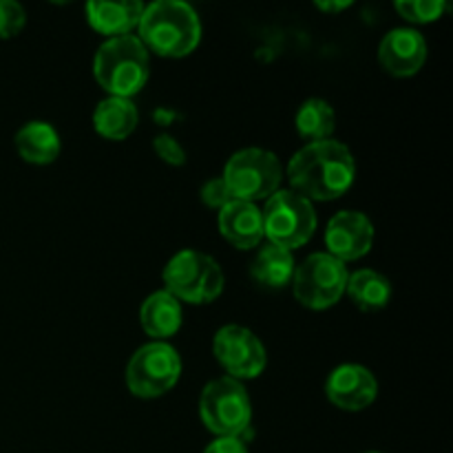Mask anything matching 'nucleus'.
<instances>
[{"label": "nucleus", "mask_w": 453, "mask_h": 453, "mask_svg": "<svg viewBox=\"0 0 453 453\" xmlns=\"http://www.w3.org/2000/svg\"><path fill=\"white\" fill-rule=\"evenodd\" d=\"M357 177L352 150L336 140L310 142L292 155L288 180L308 202H330L348 193Z\"/></svg>", "instance_id": "f257e3e1"}, {"label": "nucleus", "mask_w": 453, "mask_h": 453, "mask_svg": "<svg viewBox=\"0 0 453 453\" xmlns=\"http://www.w3.org/2000/svg\"><path fill=\"white\" fill-rule=\"evenodd\" d=\"M137 34L149 51L162 58H184L197 49L202 22L188 3L157 0L153 4H144Z\"/></svg>", "instance_id": "f03ea898"}, {"label": "nucleus", "mask_w": 453, "mask_h": 453, "mask_svg": "<svg viewBox=\"0 0 453 453\" xmlns=\"http://www.w3.org/2000/svg\"><path fill=\"white\" fill-rule=\"evenodd\" d=\"M93 75L109 96L131 100L150 78L149 49L133 34L109 38L96 51Z\"/></svg>", "instance_id": "7ed1b4c3"}, {"label": "nucleus", "mask_w": 453, "mask_h": 453, "mask_svg": "<svg viewBox=\"0 0 453 453\" xmlns=\"http://www.w3.org/2000/svg\"><path fill=\"white\" fill-rule=\"evenodd\" d=\"M164 290L190 305L211 303L224 292V270L211 255L180 250L164 265Z\"/></svg>", "instance_id": "20e7f679"}, {"label": "nucleus", "mask_w": 453, "mask_h": 453, "mask_svg": "<svg viewBox=\"0 0 453 453\" xmlns=\"http://www.w3.org/2000/svg\"><path fill=\"white\" fill-rule=\"evenodd\" d=\"M199 418L217 438H243L252 420L246 388L230 376L211 380L199 396Z\"/></svg>", "instance_id": "39448f33"}, {"label": "nucleus", "mask_w": 453, "mask_h": 453, "mask_svg": "<svg viewBox=\"0 0 453 453\" xmlns=\"http://www.w3.org/2000/svg\"><path fill=\"white\" fill-rule=\"evenodd\" d=\"M261 217H264V237H268L273 246L290 252L308 243L317 230V211L312 202L301 197L295 190H277L270 195Z\"/></svg>", "instance_id": "423d86ee"}, {"label": "nucleus", "mask_w": 453, "mask_h": 453, "mask_svg": "<svg viewBox=\"0 0 453 453\" xmlns=\"http://www.w3.org/2000/svg\"><path fill=\"white\" fill-rule=\"evenodd\" d=\"M283 168L274 153L265 149H242L228 159L224 168V184L233 199L257 203L274 195L281 184Z\"/></svg>", "instance_id": "0eeeda50"}, {"label": "nucleus", "mask_w": 453, "mask_h": 453, "mask_svg": "<svg viewBox=\"0 0 453 453\" xmlns=\"http://www.w3.org/2000/svg\"><path fill=\"white\" fill-rule=\"evenodd\" d=\"M181 376V358L166 341L142 345L127 365V388L137 398H159L171 392Z\"/></svg>", "instance_id": "6e6552de"}, {"label": "nucleus", "mask_w": 453, "mask_h": 453, "mask_svg": "<svg viewBox=\"0 0 453 453\" xmlns=\"http://www.w3.org/2000/svg\"><path fill=\"white\" fill-rule=\"evenodd\" d=\"M348 265L327 252H314L292 277L296 301L310 310H327L341 301L348 288Z\"/></svg>", "instance_id": "1a4fd4ad"}, {"label": "nucleus", "mask_w": 453, "mask_h": 453, "mask_svg": "<svg viewBox=\"0 0 453 453\" xmlns=\"http://www.w3.org/2000/svg\"><path fill=\"white\" fill-rule=\"evenodd\" d=\"M212 352L219 365L228 372L230 379L239 380H250L261 376L265 370V348L259 341V336L248 327L237 326H224L217 330L215 341H212Z\"/></svg>", "instance_id": "9d476101"}, {"label": "nucleus", "mask_w": 453, "mask_h": 453, "mask_svg": "<svg viewBox=\"0 0 453 453\" xmlns=\"http://www.w3.org/2000/svg\"><path fill=\"white\" fill-rule=\"evenodd\" d=\"M374 226L370 217L358 211H341L326 228L327 255L339 261H357L372 250Z\"/></svg>", "instance_id": "9b49d317"}, {"label": "nucleus", "mask_w": 453, "mask_h": 453, "mask_svg": "<svg viewBox=\"0 0 453 453\" xmlns=\"http://www.w3.org/2000/svg\"><path fill=\"white\" fill-rule=\"evenodd\" d=\"M379 383L365 365L343 363L336 367L326 383V396L343 411H363L376 401Z\"/></svg>", "instance_id": "f8f14e48"}, {"label": "nucleus", "mask_w": 453, "mask_h": 453, "mask_svg": "<svg viewBox=\"0 0 453 453\" xmlns=\"http://www.w3.org/2000/svg\"><path fill=\"white\" fill-rule=\"evenodd\" d=\"M425 60H427V42L420 31L411 27H398L380 40L379 62L389 75L410 78L423 69Z\"/></svg>", "instance_id": "ddd939ff"}, {"label": "nucleus", "mask_w": 453, "mask_h": 453, "mask_svg": "<svg viewBox=\"0 0 453 453\" xmlns=\"http://www.w3.org/2000/svg\"><path fill=\"white\" fill-rule=\"evenodd\" d=\"M217 226L226 242L233 243L234 248L250 250L259 246L264 239V217L261 208L250 202H239L233 199L228 206H224L217 215Z\"/></svg>", "instance_id": "4468645a"}, {"label": "nucleus", "mask_w": 453, "mask_h": 453, "mask_svg": "<svg viewBox=\"0 0 453 453\" xmlns=\"http://www.w3.org/2000/svg\"><path fill=\"white\" fill-rule=\"evenodd\" d=\"M142 12H144V4L137 0H118V3L93 0L87 4V18L91 27L109 38L131 35V31L140 25Z\"/></svg>", "instance_id": "2eb2a0df"}, {"label": "nucleus", "mask_w": 453, "mask_h": 453, "mask_svg": "<svg viewBox=\"0 0 453 453\" xmlns=\"http://www.w3.org/2000/svg\"><path fill=\"white\" fill-rule=\"evenodd\" d=\"M181 303L166 290H157L149 295L142 303L140 321L146 334L155 341H166L175 336L181 327Z\"/></svg>", "instance_id": "dca6fc26"}, {"label": "nucleus", "mask_w": 453, "mask_h": 453, "mask_svg": "<svg viewBox=\"0 0 453 453\" xmlns=\"http://www.w3.org/2000/svg\"><path fill=\"white\" fill-rule=\"evenodd\" d=\"M16 150L27 164L47 166L58 159L62 142L51 124L34 119V122H27L25 127H20V131L16 133Z\"/></svg>", "instance_id": "f3484780"}, {"label": "nucleus", "mask_w": 453, "mask_h": 453, "mask_svg": "<svg viewBox=\"0 0 453 453\" xmlns=\"http://www.w3.org/2000/svg\"><path fill=\"white\" fill-rule=\"evenodd\" d=\"M140 115L128 97L109 96L93 111V128L106 140H127L137 128Z\"/></svg>", "instance_id": "a211bd4d"}, {"label": "nucleus", "mask_w": 453, "mask_h": 453, "mask_svg": "<svg viewBox=\"0 0 453 453\" xmlns=\"http://www.w3.org/2000/svg\"><path fill=\"white\" fill-rule=\"evenodd\" d=\"M295 255L283 248L268 246L261 248L257 257L250 264V277L252 281L259 283L261 288L268 290H281V288L290 286L292 277H295Z\"/></svg>", "instance_id": "6ab92c4d"}, {"label": "nucleus", "mask_w": 453, "mask_h": 453, "mask_svg": "<svg viewBox=\"0 0 453 453\" xmlns=\"http://www.w3.org/2000/svg\"><path fill=\"white\" fill-rule=\"evenodd\" d=\"M345 292L357 308L365 310V312H376V310H383L392 299V283L376 270L365 268L349 274Z\"/></svg>", "instance_id": "aec40b11"}, {"label": "nucleus", "mask_w": 453, "mask_h": 453, "mask_svg": "<svg viewBox=\"0 0 453 453\" xmlns=\"http://www.w3.org/2000/svg\"><path fill=\"white\" fill-rule=\"evenodd\" d=\"M295 127L303 140H332V133L336 128V113L330 102L321 100V97H310L296 111Z\"/></svg>", "instance_id": "412c9836"}, {"label": "nucleus", "mask_w": 453, "mask_h": 453, "mask_svg": "<svg viewBox=\"0 0 453 453\" xmlns=\"http://www.w3.org/2000/svg\"><path fill=\"white\" fill-rule=\"evenodd\" d=\"M394 7L405 20L414 22V25H427V22L438 20L442 13L451 9L445 0H398Z\"/></svg>", "instance_id": "4be33fe9"}, {"label": "nucleus", "mask_w": 453, "mask_h": 453, "mask_svg": "<svg viewBox=\"0 0 453 453\" xmlns=\"http://www.w3.org/2000/svg\"><path fill=\"white\" fill-rule=\"evenodd\" d=\"M27 22V13L16 0H0V38H13Z\"/></svg>", "instance_id": "5701e85b"}, {"label": "nucleus", "mask_w": 453, "mask_h": 453, "mask_svg": "<svg viewBox=\"0 0 453 453\" xmlns=\"http://www.w3.org/2000/svg\"><path fill=\"white\" fill-rule=\"evenodd\" d=\"M153 149L155 153H157V157L162 159L164 164H168V166H184L186 164L184 146H181L175 137L168 135V133H162V135L155 137Z\"/></svg>", "instance_id": "b1692460"}, {"label": "nucleus", "mask_w": 453, "mask_h": 453, "mask_svg": "<svg viewBox=\"0 0 453 453\" xmlns=\"http://www.w3.org/2000/svg\"><path fill=\"white\" fill-rule=\"evenodd\" d=\"M202 202L206 203V206L215 208V211H221V208L228 206V203L233 202V195H230L228 186L224 184V180H221V177H215V180L203 184Z\"/></svg>", "instance_id": "393cba45"}, {"label": "nucleus", "mask_w": 453, "mask_h": 453, "mask_svg": "<svg viewBox=\"0 0 453 453\" xmlns=\"http://www.w3.org/2000/svg\"><path fill=\"white\" fill-rule=\"evenodd\" d=\"M203 453H248V447L246 442H243V438H215V441L203 449Z\"/></svg>", "instance_id": "a878e982"}, {"label": "nucleus", "mask_w": 453, "mask_h": 453, "mask_svg": "<svg viewBox=\"0 0 453 453\" xmlns=\"http://www.w3.org/2000/svg\"><path fill=\"white\" fill-rule=\"evenodd\" d=\"M349 4H352V0H339V3H332V0L330 3H327V0H319L317 7L326 13H339L343 12V9H348Z\"/></svg>", "instance_id": "bb28decb"}, {"label": "nucleus", "mask_w": 453, "mask_h": 453, "mask_svg": "<svg viewBox=\"0 0 453 453\" xmlns=\"http://www.w3.org/2000/svg\"><path fill=\"white\" fill-rule=\"evenodd\" d=\"M367 453H380V451H367Z\"/></svg>", "instance_id": "cd10ccee"}]
</instances>
